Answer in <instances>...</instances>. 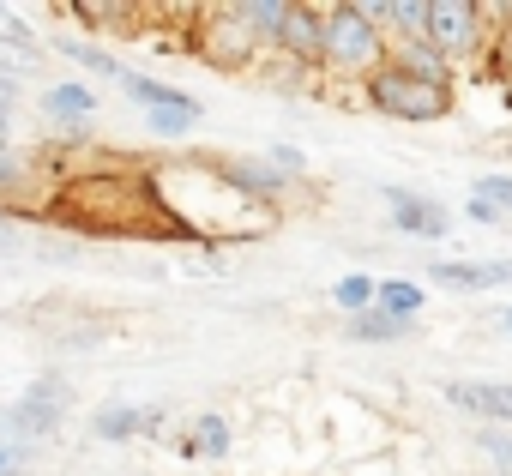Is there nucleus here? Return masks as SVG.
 <instances>
[{
  "label": "nucleus",
  "mask_w": 512,
  "mask_h": 476,
  "mask_svg": "<svg viewBox=\"0 0 512 476\" xmlns=\"http://www.w3.org/2000/svg\"><path fill=\"white\" fill-rule=\"evenodd\" d=\"M368 97L386 115H398V121H440L446 103H452V85L446 79H428V73H410V67L392 61V67H380L368 79Z\"/></svg>",
  "instance_id": "nucleus-1"
},
{
  "label": "nucleus",
  "mask_w": 512,
  "mask_h": 476,
  "mask_svg": "<svg viewBox=\"0 0 512 476\" xmlns=\"http://www.w3.org/2000/svg\"><path fill=\"white\" fill-rule=\"evenodd\" d=\"M320 61L344 67V73H368L380 61V31L362 7H332L320 19Z\"/></svg>",
  "instance_id": "nucleus-2"
},
{
  "label": "nucleus",
  "mask_w": 512,
  "mask_h": 476,
  "mask_svg": "<svg viewBox=\"0 0 512 476\" xmlns=\"http://www.w3.org/2000/svg\"><path fill=\"white\" fill-rule=\"evenodd\" d=\"M61 410H67V386L55 380V374H43L19 404H7V434H19V440H37V434H55V422H61Z\"/></svg>",
  "instance_id": "nucleus-3"
},
{
  "label": "nucleus",
  "mask_w": 512,
  "mask_h": 476,
  "mask_svg": "<svg viewBox=\"0 0 512 476\" xmlns=\"http://www.w3.org/2000/svg\"><path fill=\"white\" fill-rule=\"evenodd\" d=\"M422 43H428L440 61H446V55H464V49L476 43V7H470V0H434Z\"/></svg>",
  "instance_id": "nucleus-4"
},
{
  "label": "nucleus",
  "mask_w": 512,
  "mask_h": 476,
  "mask_svg": "<svg viewBox=\"0 0 512 476\" xmlns=\"http://www.w3.org/2000/svg\"><path fill=\"white\" fill-rule=\"evenodd\" d=\"M428 284L458 290V296H482V290L512 284V260H434L428 266Z\"/></svg>",
  "instance_id": "nucleus-5"
},
{
  "label": "nucleus",
  "mask_w": 512,
  "mask_h": 476,
  "mask_svg": "<svg viewBox=\"0 0 512 476\" xmlns=\"http://www.w3.org/2000/svg\"><path fill=\"white\" fill-rule=\"evenodd\" d=\"M386 205H392V223H398L404 235H446V229H452L446 205H440V199H422V193H410V187H386Z\"/></svg>",
  "instance_id": "nucleus-6"
},
{
  "label": "nucleus",
  "mask_w": 512,
  "mask_h": 476,
  "mask_svg": "<svg viewBox=\"0 0 512 476\" xmlns=\"http://www.w3.org/2000/svg\"><path fill=\"white\" fill-rule=\"evenodd\" d=\"M446 398L470 416H488V422H512V386L506 380H452Z\"/></svg>",
  "instance_id": "nucleus-7"
},
{
  "label": "nucleus",
  "mask_w": 512,
  "mask_h": 476,
  "mask_svg": "<svg viewBox=\"0 0 512 476\" xmlns=\"http://www.w3.org/2000/svg\"><path fill=\"white\" fill-rule=\"evenodd\" d=\"M145 428H157V410L151 404H103L91 416V434L97 440H127V434H145Z\"/></svg>",
  "instance_id": "nucleus-8"
},
{
  "label": "nucleus",
  "mask_w": 512,
  "mask_h": 476,
  "mask_svg": "<svg viewBox=\"0 0 512 476\" xmlns=\"http://www.w3.org/2000/svg\"><path fill=\"white\" fill-rule=\"evenodd\" d=\"M344 332H350L356 344H392V338H410V332H416V320H392V314L368 308V314H350V320H344Z\"/></svg>",
  "instance_id": "nucleus-9"
},
{
  "label": "nucleus",
  "mask_w": 512,
  "mask_h": 476,
  "mask_svg": "<svg viewBox=\"0 0 512 476\" xmlns=\"http://www.w3.org/2000/svg\"><path fill=\"white\" fill-rule=\"evenodd\" d=\"M278 43H284V49H296L302 61H320V19H314L308 7H290V19H284Z\"/></svg>",
  "instance_id": "nucleus-10"
},
{
  "label": "nucleus",
  "mask_w": 512,
  "mask_h": 476,
  "mask_svg": "<svg viewBox=\"0 0 512 476\" xmlns=\"http://www.w3.org/2000/svg\"><path fill=\"white\" fill-rule=\"evenodd\" d=\"M374 308L392 314V320H410V314L422 308V284H410V278H386V284H374Z\"/></svg>",
  "instance_id": "nucleus-11"
},
{
  "label": "nucleus",
  "mask_w": 512,
  "mask_h": 476,
  "mask_svg": "<svg viewBox=\"0 0 512 476\" xmlns=\"http://www.w3.org/2000/svg\"><path fill=\"white\" fill-rule=\"evenodd\" d=\"M235 19L247 25V37H278V31H284V19H290V7H284V0H247Z\"/></svg>",
  "instance_id": "nucleus-12"
},
{
  "label": "nucleus",
  "mask_w": 512,
  "mask_h": 476,
  "mask_svg": "<svg viewBox=\"0 0 512 476\" xmlns=\"http://www.w3.org/2000/svg\"><path fill=\"white\" fill-rule=\"evenodd\" d=\"M145 115H151V133H163V139H181L187 127H199V103H193V97L163 103V109H145Z\"/></svg>",
  "instance_id": "nucleus-13"
},
{
  "label": "nucleus",
  "mask_w": 512,
  "mask_h": 476,
  "mask_svg": "<svg viewBox=\"0 0 512 476\" xmlns=\"http://www.w3.org/2000/svg\"><path fill=\"white\" fill-rule=\"evenodd\" d=\"M43 109H49V115H61V121H85V115L97 109V97H91L85 85H55V91L43 97Z\"/></svg>",
  "instance_id": "nucleus-14"
},
{
  "label": "nucleus",
  "mask_w": 512,
  "mask_h": 476,
  "mask_svg": "<svg viewBox=\"0 0 512 476\" xmlns=\"http://www.w3.org/2000/svg\"><path fill=\"white\" fill-rule=\"evenodd\" d=\"M55 49H61V55H73L79 67H91V73H109V79H121V73H127V67H121V61H115L109 49H97V43H79V37H61Z\"/></svg>",
  "instance_id": "nucleus-15"
},
{
  "label": "nucleus",
  "mask_w": 512,
  "mask_h": 476,
  "mask_svg": "<svg viewBox=\"0 0 512 476\" xmlns=\"http://www.w3.org/2000/svg\"><path fill=\"white\" fill-rule=\"evenodd\" d=\"M31 67H43V49H37V43H19V37H7V31H0V79L31 73Z\"/></svg>",
  "instance_id": "nucleus-16"
},
{
  "label": "nucleus",
  "mask_w": 512,
  "mask_h": 476,
  "mask_svg": "<svg viewBox=\"0 0 512 476\" xmlns=\"http://www.w3.org/2000/svg\"><path fill=\"white\" fill-rule=\"evenodd\" d=\"M193 452L199 458H223L229 452V422L223 416H199L193 422Z\"/></svg>",
  "instance_id": "nucleus-17"
},
{
  "label": "nucleus",
  "mask_w": 512,
  "mask_h": 476,
  "mask_svg": "<svg viewBox=\"0 0 512 476\" xmlns=\"http://www.w3.org/2000/svg\"><path fill=\"white\" fill-rule=\"evenodd\" d=\"M338 308H350V314H368V302H374V284L362 278V272H350V278H338Z\"/></svg>",
  "instance_id": "nucleus-18"
},
{
  "label": "nucleus",
  "mask_w": 512,
  "mask_h": 476,
  "mask_svg": "<svg viewBox=\"0 0 512 476\" xmlns=\"http://www.w3.org/2000/svg\"><path fill=\"white\" fill-rule=\"evenodd\" d=\"M25 175H31L25 151H13L7 139H0V193H19V187H25Z\"/></svg>",
  "instance_id": "nucleus-19"
},
{
  "label": "nucleus",
  "mask_w": 512,
  "mask_h": 476,
  "mask_svg": "<svg viewBox=\"0 0 512 476\" xmlns=\"http://www.w3.org/2000/svg\"><path fill=\"white\" fill-rule=\"evenodd\" d=\"M476 199H488L494 211H512V175H482L476 181Z\"/></svg>",
  "instance_id": "nucleus-20"
},
{
  "label": "nucleus",
  "mask_w": 512,
  "mask_h": 476,
  "mask_svg": "<svg viewBox=\"0 0 512 476\" xmlns=\"http://www.w3.org/2000/svg\"><path fill=\"white\" fill-rule=\"evenodd\" d=\"M476 440H482V452H488V458H506V464H512V434H500V428L488 434V428H482Z\"/></svg>",
  "instance_id": "nucleus-21"
},
{
  "label": "nucleus",
  "mask_w": 512,
  "mask_h": 476,
  "mask_svg": "<svg viewBox=\"0 0 512 476\" xmlns=\"http://www.w3.org/2000/svg\"><path fill=\"white\" fill-rule=\"evenodd\" d=\"M464 211H470V223H488V229L500 223V211H494L488 199H476V193H470V205H464Z\"/></svg>",
  "instance_id": "nucleus-22"
},
{
  "label": "nucleus",
  "mask_w": 512,
  "mask_h": 476,
  "mask_svg": "<svg viewBox=\"0 0 512 476\" xmlns=\"http://www.w3.org/2000/svg\"><path fill=\"white\" fill-rule=\"evenodd\" d=\"M272 163H278V169H302V151H296V145H278Z\"/></svg>",
  "instance_id": "nucleus-23"
},
{
  "label": "nucleus",
  "mask_w": 512,
  "mask_h": 476,
  "mask_svg": "<svg viewBox=\"0 0 512 476\" xmlns=\"http://www.w3.org/2000/svg\"><path fill=\"white\" fill-rule=\"evenodd\" d=\"M13 464H19V452H13V446H0V476H13Z\"/></svg>",
  "instance_id": "nucleus-24"
},
{
  "label": "nucleus",
  "mask_w": 512,
  "mask_h": 476,
  "mask_svg": "<svg viewBox=\"0 0 512 476\" xmlns=\"http://www.w3.org/2000/svg\"><path fill=\"white\" fill-rule=\"evenodd\" d=\"M0 242H7V248H13V217H7V211H0Z\"/></svg>",
  "instance_id": "nucleus-25"
},
{
  "label": "nucleus",
  "mask_w": 512,
  "mask_h": 476,
  "mask_svg": "<svg viewBox=\"0 0 512 476\" xmlns=\"http://www.w3.org/2000/svg\"><path fill=\"white\" fill-rule=\"evenodd\" d=\"M13 127V103H0V133H7Z\"/></svg>",
  "instance_id": "nucleus-26"
},
{
  "label": "nucleus",
  "mask_w": 512,
  "mask_h": 476,
  "mask_svg": "<svg viewBox=\"0 0 512 476\" xmlns=\"http://www.w3.org/2000/svg\"><path fill=\"white\" fill-rule=\"evenodd\" d=\"M500 326H506V338H512V308H506V314H500Z\"/></svg>",
  "instance_id": "nucleus-27"
}]
</instances>
